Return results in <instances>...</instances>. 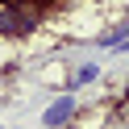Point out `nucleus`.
Returning a JSON list of instances; mask_svg holds the SVG:
<instances>
[{"label":"nucleus","instance_id":"1","mask_svg":"<svg viewBox=\"0 0 129 129\" xmlns=\"http://www.w3.org/2000/svg\"><path fill=\"white\" fill-rule=\"evenodd\" d=\"M42 21V4L34 0H9L0 4V38H29Z\"/></svg>","mask_w":129,"mask_h":129},{"label":"nucleus","instance_id":"2","mask_svg":"<svg viewBox=\"0 0 129 129\" xmlns=\"http://www.w3.org/2000/svg\"><path fill=\"white\" fill-rule=\"evenodd\" d=\"M75 112H79L75 92H62V96H54L50 108L42 112V125H46V129H62V125H71V121H75Z\"/></svg>","mask_w":129,"mask_h":129},{"label":"nucleus","instance_id":"3","mask_svg":"<svg viewBox=\"0 0 129 129\" xmlns=\"http://www.w3.org/2000/svg\"><path fill=\"white\" fill-rule=\"evenodd\" d=\"M125 42H129V21H121V25H112L108 34L96 38V46H100V50H121Z\"/></svg>","mask_w":129,"mask_h":129},{"label":"nucleus","instance_id":"4","mask_svg":"<svg viewBox=\"0 0 129 129\" xmlns=\"http://www.w3.org/2000/svg\"><path fill=\"white\" fill-rule=\"evenodd\" d=\"M96 79H100V67H96V62H79V71L71 75V92L83 87V83H96Z\"/></svg>","mask_w":129,"mask_h":129},{"label":"nucleus","instance_id":"5","mask_svg":"<svg viewBox=\"0 0 129 129\" xmlns=\"http://www.w3.org/2000/svg\"><path fill=\"white\" fill-rule=\"evenodd\" d=\"M112 129H129V125H112Z\"/></svg>","mask_w":129,"mask_h":129},{"label":"nucleus","instance_id":"6","mask_svg":"<svg viewBox=\"0 0 129 129\" xmlns=\"http://www.w3.org/2000/svg\"><path fill=\"white\" fill-rule=\"evenodd\" d=\"M58 4H62V0H58Z\"/></svg>","mask_w":129,"mask_h":129}]
</instances>
